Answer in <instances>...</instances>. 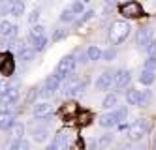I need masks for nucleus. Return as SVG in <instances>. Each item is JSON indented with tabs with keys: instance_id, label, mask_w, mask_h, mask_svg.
<instances>
[{
	"instance_id": "nucleus-41",
	"label": "nucleus",
	"mask_w": 156,
	"mask_h": 150,
	"mask_svg": "<svg viewBox=\"0 0 156 150\" xmlns=\"http://www.w3.org/2000/svg\"><path fill=\"white\" fill-rule=\"evenodd\" d=\"M104 4L109 8V6H113V4H117V0H104Z\"/></svg>"
},
{
	"instance_id": "nucleus-5",
	"label": "nucleus",
	"mask_w": 156,
	"mask_h": 150,
	"mask_svg": "<svg viewBox=\"0 0 156 150\" xmlns=\"http://www.w3.org/2000/svg\"><path fill=\"white\" fill-rule=\"evenodd\" d=\"M19 98H21V90H19V86L15 85H8L6 88H4V92L0 94V101L4 103L6 107H12V105H15V103L19 101Z\"/></svg>"
},
{
	"instance_id": "nucleus-27",
	"label": "nucleus",
	"mask_w": 156,
	"mask_h": 150,
	"mask_svg": "<svg viewBox=\"0 0 156 150\" xmlns=\"http://www.w3.org/2000/svg\"><path fill=\"white\" fill-rule=\"evenodd\" d=\"M126 103H128V105H137L139 107V90L130 88L126 92Z\"/></svg>"
},
{
	"instance_id": "nucleus-2",
	"label": "nucleus",
	"mask_w": 156,
	"mask_h": 150,
	"mask_svg": "<svg viewBox=\"0 0 156 150\" xmlns=\"http://www.w3.org/2000/svg\"><path fill=\"white\" fill-rule=\"evenodd\" d=\"M75 68H77V58H75V54H66L64 58L57 64V68H55V75L62 81V79H66L68 75H72V73L75 72Z\"/></svg>"
},
{
	"instance_id": "nucleus-38",
	"label": "nucleus",
	"mask_w": 156,
	"mask_h": 150,
	"mask_svg": "<svg viewBox=\"0 0 156 150\" xmlns=\"http://www.w3.org/2000/svg\"><path fill=\"white\" fill-rule=\"evenodd\" d=\"M8 86V83H6V81L4 79H0V94H2V92H4V88Z\"/></svg>"
},
{
	"instance_id": "nucleus-34",
	"label": "nucleus",
	"mask_w": 156,
	"mask_h": 150,
	"mask_svg": "<svg viewBox=\"0 0 156 150\" xmlns=\"http://www.w3.org/2000/svg\"><path fill=\"white\" fill-rule=\"evenodd\" d=\"M40 13H41V9L40 8H34L28 13V25H36V23L40 21Z\"/></svg>"
},
{
	"instance_id": "nucleus-8",
	"label": "nucleus",
	"mask_w": 156,
	"mask_h": 150,
	"mask_svg": "<svg viewBox=\"0 0 156 150\" xmlns=\"http://www.w3.org/2000/svg\"><path fill=\"white\" fill-rule=\"evenodd\" d=\"M17 32H19V26L13 25L12 21H8V19L0 21V38L2 40H15Z\"/></svg>"
},
{
	"instance_id": "nucleus-37",
	"label": "nucleus",
	"mask_w": 156,
	"mask_h": 150,
	"mask_svg": "<svg viewBox=\"0 0 156 150\" xmlns=\"http://www.w3.org/2000/svg\"><path fill=\"white\" fill-rule=\"evenodd\" d=\"M77 58V64H87L88 62V56H87V53H81L79 56H75Z\"/></svg>"
},
{
	"instance_id": "nucleus-24",
	"label": "nucleus",
	"mask_w": 156,
	"mask_h": 150,
	"mask_svg": "<svg viewBox=\"0 0 156 150\" xmlns=\"http://www.w3.org/2000/svg\"><path fill=\"white\" fill-rule=\"evenodd\" d=\"M47 43H49V38H47V34H45L43 38H38V40H34V41H32L30 45L34 47V51H36V53H43V51L47 49Z\"/></svg>"
},
{
	"instance_id": "nucleus-17",
	"label": "nucleus",
	"mask_w": 156,
	"mask_h": 150,
	"mask_svg": "<svg viewBox=\"0 0 156 150\" xmlns=\"http://www.w3.org/2000/svg\"><path fill=\"white\" fill-rule=\"evenodd\" d=\"M156 81V72H152V70H141V73H139V83L141 85H145V86H149V85H152Z\"/></svg>"
},
{
	"instance_id": "nucleus-29",
	"label": "nucleus",
	"mask_w": 156,
	"mask_h": 150,
	"mask_svg": "<svg viewBox=\"0 0 156 150\" xmlns=\"http://www.w3.org/2000/svg\"><path fill=\"white\" fill-rule=\"evenodd\" d=\"M111 143H113V135H111V133H105V135H102V137L96 141V148H98V150H104V148H107Z\"/></svg>"
},
{
	"instance_id": "nucleus-19",
	"label": "nucleus",
	"mask_w": 156,
	"mask_h": 150,
	"mask_svg": "<svg viewBox=\"0 0 156 150\" xmlns=\"http://www.w3.org/2000/svg\"><path fill=\"white\" fill-rule=\"evenodd\" d=\"M87 56H88V62H98L102 60V49L98 47V45H88V49L85 51Z\"/></svg>"
},
{
	"instance_id": "nucleus-44",
	"label": "nucleus",
	"mask_w": 156,
	"mask_h": 150,
	"mask_svg": "<svg viewBox=\"0 0 156 150\" xmlns=\"http://www.w3.org/2000/svg\"><path fill=\"white\" fill-rule=\"evenodd\" d=\"M83 2H85V4H87V2H90V0H83Z\"/></svg>"
},
{
	"instance_id": "nucleus-45",
	"label": "nucleus",
	"mask_w": 156,
	"mask_h": 150,
	"mask_svg": "<svg viewBox=\"0 0 156 150\" xmlns=\"http://www.w3.org/2000/svg\"><path fill=\"white\" fill-rule=\"evenodd\" d=\"M19 2H27V0H19Z\"/></svg>"
},
{
	"instance_id": "nucleus-43",
	"label": "nucleus",
	"mask_w": 156,
	"mask_h": 150,
	"mask_svg": "<svg viewBox=\"0 0 156 150\" xmlns=\"http://www.w3.org/2000/svg\"><path fill=\"white\" fill-rule=\"evenodd\" d=\"M154 148H156V137H154Z\"/></svg>"
},
{
	"instance_id": "nucleus-6",
	"label": "nucleus",
	"mask_w": 156,
	"mask_h": 150,
	"mask_svg": "<svg viewBox=\"0 0 156 150\" xmlns=\"http://www.w3.org/2000/svg\"><path fill=\"white\" fill-rule=\"evenodd\" d=\"M60 83H62V81L53 73V75H49L45 81H43V86H41V90L38 92V94H40L41 98H49V96H53L55 92L60 88Z\"/></svg>"
},
{
	"instance_id": "nucleus-11",
	"label": "nucleus",
	"mask_w": 156,
	"mask_h": 150,
	"mask_svg": "<svg viewBox=\"0 0 156 150\" xmlns=\"http://www.w3.org/2000/svg\"><path fill=\"white\" fill-rule=\"evenodd\" d=\"M34 118L41 120V118H45V117H51L53 114V105L49 101H38L36 105H34Z\"/></svg>"
},
{
	"instance_id": "nucleus-36",
	"label": "nucleus",
	"mask_w": 156,
	"mask_h": 150,
	"mask_svg": "<svg viewBox=\"0 0 156 150\" xmlns=\"http://www.w3.org/2000/svg\"><path fill=\"white\" fill-rule=\"evenodd\" d=\"M143 68L145 70H152V72H156V56H152V54H149V58L145 60V64H143Z\"/></svg>"
},
{
	"instance_id": "nucleus-9",
	"label": "nucleus",
	"mask_w": 156,
	"mask_h": 150,
	"mask_svg": "<svg viewBox=\"0 0 156 150\" xmlns=\"http://www.w3.org/2000/svg\"><path fill=\"white\" fill-rule=\"evenodd\" d=\"M152 28H149V26H143V28H139L137 32H136V45L139 49H147V45L152 41Z\"/></svg>"
},
{
	"instance_id": "nucleus-39",
	"label": "nucleus",
	"mask_w": 156,
	"mask_h": 150,
	"mask_svg": "<svg viewBox=\"0 0 156 150\" xmlns=\"http://www.w3.org/2000/svg\"><path fill=\"white\" fill-rule=\"evenodd\" d=\"M45 150H60V148L55 145V143H51V145H47V146H45Z\"/></svg>"
},
{
	"instance_id": "nucleus-10",
	"label": "nucleus",
	"mask_w": 156,
	"mask_h": 150,
	"mask_svg": "<svg viewBox=\"0 0 156 150\" xmlns=\"http://www.w3.org/2000/svg\"><path fill=\"white\" fill-rule=\"evenodd\" d=\"M130 83H132V72L130 70L122 68V70L115 72V86L117 88H126Z\"/></svg>"
},
{
	"instance_id": "nucleus-12",
	"label": "nucleus",
	"mask_w": 156,
	"mask_h": 150,
	"mask_svg": "<svg viewBox=\"0 0 156 150\" xmlns=\"http://www.w3.org/2000/svg\"><path fill=\"white\" fill-rule=\"evenodd\" d=\"M28 130L32 133V139H34L36 143H43L49 137V130L47 128H43V126H38V124H30L28 126Z\"/></svg>"
},
{
	"instance_id": "nucleus-22",
	"label": "nucleus",
	"mask_w": 156,
	"mask_h": 150,
	"mask_svg": "<svg viewBox=\"0 0 156 150\" xmlns=\"http://www.w3.org/2000/svg\"><path fill=\"white\" fill-rule=\"evenodd\" d=\"M117 105H119V96H117V94H107V96L104 98V101H102V107L107 109V111H109V109H115Z\"/></svg>"
},
{
	"instance_id": "nucleus-42",
	"label": "nucleus",
	"mask_w": 156,
	"mask_h": 150,
	"mask_svg": "<svg viewBox=\"0 0 156 150\" xmlns=\"http://www.w3.org/2000/svg\"><path fill=\"white\" fill-rule=\"evenodd\" d=\"M2 2H9V4H12V2H15V0H0V4H2Z\"/></svg>"
},
{
	"instance_id": "nucleus-18",
	"label": "nucleus",
	"mask_w": 156,
	"mask_h": 150,
	"mask_svg": "<svg viewBox=\"0 0 156 150\" xmlns=\"http://www.w3.org/2000/svg\"><path fill=\"white\" fill-rule=\"evenodd\" d=\"M45 36V26L43 25H32V28H30V32H28V41L32 43L34 40H38V38H43Z\"/></svg>"
},
{
	"instance_id": "nucleus-23",
	"label": "nucleus",
	"mask_w": 156,
	"mask_h": 150,
	"mask_svg": "<svg viewBox=\"0 0 156 150\" xmlns=\"http://www.w3.org/2000/svg\"><path fill=\"white\" fill-rule=\"evenodd\" d=\"M9 15H13V17L25 15V2H19V0L12 2V6H9Z\"/></svg>"
},
{
	"instance_id": "nucleus-4",
	"label": "nucleus",
	"mask_w": 156,
	"mask_h": 150,
	"mask_svg": "<svg viewBox=\"0 0 156 150\" xmlns=\"http://www.w3.org/2000/svg\"><path fill=\"white\" fill-rule=\"evenodd\" d=\"M119 13L126 19H137L143 15V6L137 0H128V2H122L119 6Z\"/></svg>"
},
{
	"instance_id": "nucleus-28",
	"label": "nucleus",
	"mask_w": 156,
	"mask_h": 150,
	"mask_svg": "<svg viewBox=\"0 0 156 150\" xmlns=\"http://www.w3.org/2000/svg\"><path fill=\"white\" fill-rule=\"evenodd\" d=\"M152 99V90H139V107H147Z\"/></svg>"
},
{
	"instance_id": "nucleus-25",
	"label": "nucleus",
	"mask_w": 156,
	"mask_h": 150,
	"mask_svg": "<svg viewBox=\"0 0 156 150\" xmlns=\"http://www.w3.org/2000/svg\"><path fill=\"white\" fill-rule=\"evenodd\" d=\"M9 131H12V137L13 139H21V137L25 135V124L23 122H13V126L9 128Z\"/></svg>"
},
{
	"instance_id": "nucleus-32",
	"label": "nucleus",
	"mask_w": 156,
	"mask_h": 150,
	"mask_svg": "<svg viewBox=\"0 0 156 150\" xmlns=\"http://www.w3.org/2000/svg\"><path fill=\"white\" fill-rule=\"evenodd\" d=\"M70 9L73 11L75 15H81L85 11V2H83V0H73V2L70 4Z\"/></svg>"
},
{
	"instance_id": "nucleus-13",
	"label": "nucleus",
	"mask_w": 156,
	"mask_h": 150,
	"mask_svg": "<svg viewBox=\"0 0 156 150\" xmlns=\"http://www.w3.org/2000/svg\"><path fill=\"white\" fill-rule=\"evenodd\" d=\"M70 141H72V131L70 130H60L57 135H55V145H57L60 150H66L70 146Z\"/></svg>"
},
{
	"instance_id": "nucleus-35",
	"label": "nucleus",
	"mask_w": 156,
	"mask_h": 150,
	"mask_svg": "<svg viewBox=\"0 0 156 150\" xmlns=\"http://www.w3.org/2000/svg\"><path fill=\"white\" fill-rule=\"evenodd\" d=\"M115 117H117L119 124L124 122V120L128 118V109H126V107H119V109H115Z\"/></svg>"
},
{
	"instance_id": "nucleus-7",
	"label": "nucleus",
	"mask_w": 156,
	"mask_h": 150,
	"mask_svg": "<svg viewBox=\"0 0 156 150\" xmlns=\"http://www.w3.org/2000/svg\"><path fill=\"white\" fill-rule=\"evenodd\" d=\"M115 86V72H102L96 79V90H111Z\"/></svg>"
},
{
	"instance_id": "nucleus-33",
	"label": "nucleus",
	"mask_w": 156,
	"mask_h": 150,
	"mask_svg": "<svg viewBox=\"0 0 156 150\" xmlns=\"http://www.w3.org/2000/svg\"><path fill=\"white\" fill-rule=\"evenodd\" d=\"M66 36H68V28H57L53 32V36H51V41H60V40H64Z\"/></svg>"
},
{
	"instance_id": "nucleus-16",
	"label": "nucleus",
	"mask_w": 156,
	"mask_h": 150,
	"mask_svg": "<svg viewBox=\"0 0 156 150\" xmlns=\"http://www.w3.org/2000/svg\"><path fill=\"white\" fill-rule=\"evenodd\" d=\"M17 56H19L21 62H32V60H34V56H36V51H34L32 45H25V47L17 53Z\"/></svg>"
},
{
	"instance_id": "nucleus-26",
	"label": "nucleus",
	"mask_w": 156,
	"mask_h": 150,
	"mask_svg": "<svg viewBox=\"0 0 156 150\" xmlns=\"http://www.w3.org/2000/svg\"><path fill=\"white\" fill-rule=\"evenodd\" d=\"M9 150H30V143L27 139H13L12 145H9Z\"/></svg>"
},
{
	"instance_id": "nucleus-15",
	"label": "nucleus",
	"mask_w": 156,
	"mask_h": 150,
	"mask_svg": "<svg viewBox=\"0 0 156 150\" xmlns=\"http://www.w3.org/2000/svg\"><path fill=\"white\" fill-rule=\"evenodd\" d=\"M98 124L102 126V128H115V126L119 124V120H117V117H115V111L104 113L102 117L98 118Z\"/></svg>"
},
{
	"instance_id": "nucleus-30",
	"label": "nucleus",
	"mask_w": 156,
	"mask_h": 150,
	"mask_svg": "<svg viewBox=\"0 0 156 150\" xmlns=\"http://www.w3.org/2000/svg\"><path fill=\"white\" fill-rule=\"evenodd\" d=\"M94 15H96V11H94V9H87V11H83V13H81V19H75V21H73V23H75V26H79V25H83V23L90 21Z\"/></svg>"
},
{
	"instance_id": "nucleus-14",
	"label": "nucleus",
	"mask_w": 156,
	"mask_h": 150,
	"mask_svg": "<svg viewBox=\"0 0 156 150\" xmlns=\"http://www.w3.org/2000/svg\"><path fill=\"white\" fill-rule=\"evenodd\" d=\"M13 122H15V117L12 111H0V131H9Z\"/></svg>"
},
{
	"instance_id": "nucleus-3",
	"label": "nucleus",
	"mask_w": 156,
	"mask_h": 150,
	"mask_svg": "<svg viewBox=\"0 0 156 150\" xmlns=\"http://www.w3.org/2000/svg\"><path fill=\"white\" fill-rule=\"evenodd\" d=\"M149 120L147 118H137L128 126V137L130 141H141L145 135L149 133Z\"/></svg>"
},
{
	"instance_id": "nucleus-40",
	"label": "nucleus",
	"mask_w": 156,
	"mask_h": 150,
	"mask_svg": "<svg viewBox=\"0 0 156 150\" xmlns=\"http://www.w3.org/2000/svg\"><path fill=\"white\" fill-rule=\"evenodd\" d=\"M122 150H145V146H126V148H122Z\"/></svg>"
},
{
	"instance_id": "nucleus-1",
	"label": "nucleus",
	"mask_w": 156,
	"mask_h": 150,
	"mask_svg": "<svg viewBox=\"0 0 156 150\" xmlns=\"http://www.w3.org/2000/svg\"><path fill=\"white\" fill-rule=\"evenodd\" d=\"M130 32H132V26L126 21H115V23H111V26L107 30V41L113 45V47L115 45H120L128 40Z\"/></svg>"
},
{
	"instance_id": "nucleus-31",
	"label": "nucleus",
	"mask_w": 156,
	"mask_h": 150,
	"mask_svg": "<svg viewBox=\"0 0 156 150\" xmlns=\"http://www.w3.org/2000/svg\"><path fill=\"white\" fill-rule=\"evenodd\" d=\"M117 58V49L111 45L109 49H105V51H102V60H105V62H113Z\"/></svg>"
},
{
	"instance_id": "nucleus-20",
	"label": "nucleus",
	"mask_w": 156,
	"mask_h": 150,
	"mask_svg": "<svg viewBox=\"0 0 156 150\" xmlns=\"http://www.w3.org/2000/svg\"><path fill=\"white\" fill-rule=\"evenodd\" d=\"M87 86H88V79L77 81V83H75V86H73V88H72V92H70V96H73V98H77V96H83V94H85V90H87Z\"/></svg>"
},
{
	"instance_id": "nucleus-21",
	"label": "nucleus",
	"mask_w": 156,
	"mask_h": 150,
	"mask_svg": "<svg viewBox=\"0 0 156 150\" xmlns=\"http://www.w3.org/2000/svg\"><path fill=\"white\" fill-rule=\"evenodd\" d=\"M75 19H77V15H75L73 11L70 9V6H68V8H64V9L60 11V15H58V21H60V23H66V25L73 23Z\"/></svg>"
}]
</instances>
